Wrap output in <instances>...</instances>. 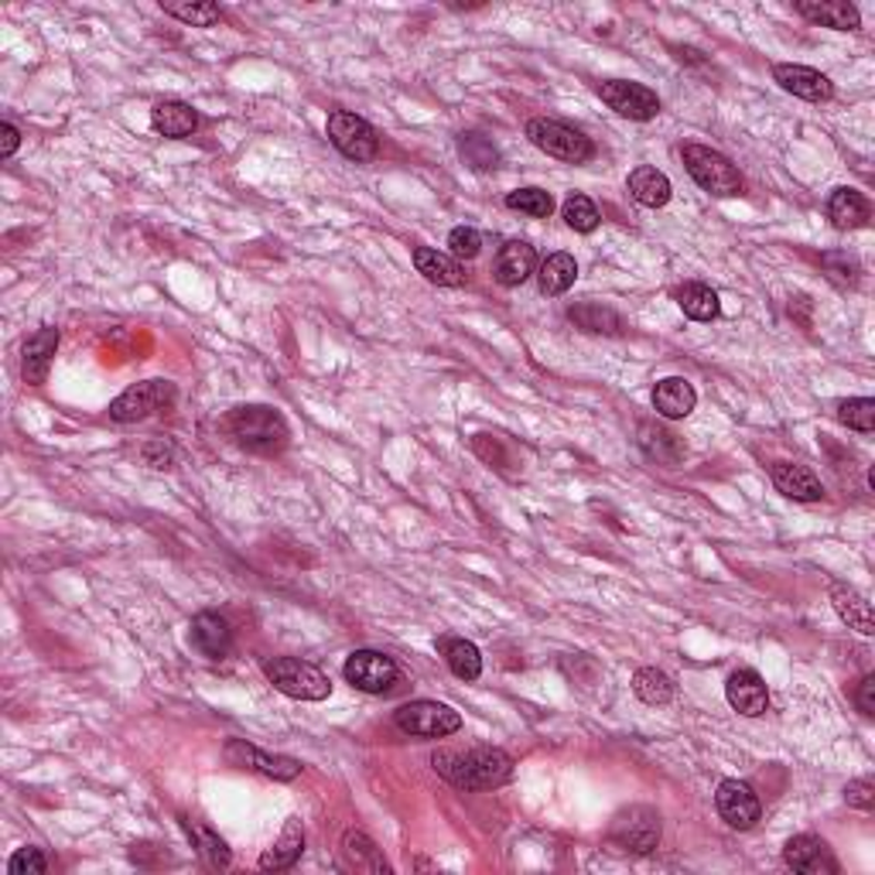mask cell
<instances>
[{
	"label": "cell",
	"instance_id": "cb8c5ba5",
	"mask_svg": "<svg viewBox=\"0 0 875 875\" xmlns=\"http://www.w3.org/2000/svg\"><path fill=\"white\" fill-rule=\"evenodd\" d=\"M872 216V209H868V199L858 192V189H834L831 199H828V220L834 230H862Z\"/></svg>",
	"mask_w": 875,
	"mask_h": 875
},
{
	"label": "cell",
	"instance_id": "e575fe53",
	"mask_svg": "<svg viewBox=\"0 0 875 875\" xmlns=\"http://www.w3.org/2000/svg\"><path fill=\"white\" fill-rule=\"evenodd\" d=\"M633 694L640 697L643 705L660 708V705L674 702L677 687H674V681H671L668 674H663V671H657V668H643V671H637V677H633Z\"/></svg>",
	"mask_w": 875,
	"mask_h": 875
},
{
	"label": "cell",
	"instance_id": "d6986e66",
	"mask_svg": "<svg viewBox=\"0 0 875 875\" xmlns=\"http://www.w3.org/2000/svg\"><path fill=\"white\" fill-rule=\"evenodd\" d=\"M339 858H342V868L349 872H370V875L391 872L387 858H383V852L376 849V842L366 831H345L342 845H339Z\"/></svg>",
	"mask_w": 875,
	"mask_h": 875
},
{
	"label": "cell",
	"instance_id": "60d3db41",
	"mask_svg": "<svg viewBox=\"0 0 875 875\" xmlns=\"http://www.w3.org/2000/svg\"><path fill=\"white\" fill-rule=\"evenodd\" d=\"M448 247H451V257L455 260H472L482 250V236H479L476 226H455L448 233Z\"/></svg>",
	"mask_w": 875,
	"mask_h": 875
},
{
	"label": "cell",
	"instance_id": "603a6c76",
	"mask_svg": "<svg viewBox=\"0 0 875 875\" xmlns=\"http://www.w3.org/2000/svg\"><path fill=\"white\" fill-rule=\"evenodd\" d=\"M414 267H417V274H425V281H431L438 288H462L466 285L462 264L448 254H441V250H435V247H417Z\"/></svg>",
	"mask_w": 875,
	"mask_h": 875
},
{
	"label": "cell",
	"instance_id": "f35d334b",
	"mask_svg": "<svg viewBox=\"0 0 875 875\" xmlns=\"http://www.w3.org/2000/svg\"><path fill=\"white\" fill-rule=\"evenodd\" d=\"M837 417H842V425H849L852 431H875V401L872 397H855V401H845L837 404Z\"/></svg>",
	"mask_w": 875,
	"mask_h": 875
},
{
	"label": "cell",
	"instance_id": "ab89813d",
	"mask_svg": "<svg viewBox=\"0 0 875 875\" xmlns=\"http://www.w3.org/2000/svg\"><path fill=\"white\" fill-rule=\"evenodd\" d=\"M459 148H462V158L479 171H489V168L500 164V151L493 148V141H485L482 134H462Z\"/></svg>",
	"mask_w": 875,
	"mask_h": 875
},
{
	"label": "cell",
	"instance_id": "277c9868",
	"mask_svg": "<svg viewBox=\"0 0 875 875\" xmlns=\"http://www.w3.org/2000/svg\"><path fill=\"white\" fill-rule=\"evenodd\" d=\"M684 164H687V174L702 185L705 192L712 195H743L746 182L739 168H735L722 151L715 148H705V145H687L684 148Z\"/></svg>",
	"mask_w": 875,
	"mask_h": 875
},
{
	"label": "cell",
	"instance_id": "7c38bea8",
	"mask_svg": "<svg viewBox=\"0 0 875 875\" xmlns=\"http://www.w3.org/2000/svg\"><path fill=\"white\" fill-rule=\"evenodd\" d=\"M715 808L722 814V821L735 831H749L756 828V821L762 818V803L753 793L749 783L743 780H722L718 793H715Z\"/></svg>",
	"mask_w": 875,
	"mask_h": 875
},
{
	"label": "cell",
	"instance_id": "4316f807",
	"mask_svg": "<svg viewBox=\"0 0 875 875\" xmlns=\"http://www.w3.org/2000/svg\"><path fill=\"white\" fill-rule=\"evenodd\" d=\"M831 606L837 609L852 629H858L862 637H872L875 633V616H872V602L865 599L862 591H855L852 585H834L831 588Z\"/></svg>",
	"mask_w": 875,
	"mask_h": 875
},
{
	"label": "cell",
	"instance_id": "e0dca14e",
	"mask_svg": "<svg viewBox=\"0 0 875 875\" xmlns=\"http://www.w3.org/2000/svg\"><path fill=\"white\" fill-rule=\"evenodd\" d=\"M725 697H728V705L739 712V715H746V718H759L766 708H769V687H766V681L756 674V671H749V668H743V671H735L732 677H728V684H725Z\"/></svg>",
	"mask_w": 875,
	"mask_h": 875
},
{
	"label": "cell",
	"instance_id": "ee69618b",
	"mask_svg": "<svg viewBox=\"0 0 875 875\" xmlns=\"http://www.w3.org/2000/svg\"><path fill=\"white\" fill-rule=\"evenodd\" d=\"M845 800L852 803V808H858V811H872V808H875V783H872L868 777L852 780V783L845 787Z\"/></svg>",
	"mask_w": 875,
	"mask_h": 875
},
{
	"label": "cell",
	"instance_id": "6da1fadb",
	"mask_svg": "<svg viewBox=\"0 0 875 875\" xmlns=\"http://www.w3.org/2000/svg\"><path fill=\"white\" fill-rule=\"evenodd\" d=\"M431 766L451 787H459L466 793L497 790V787H503L513 777V759L503 749H493V746H476V749H466V753L441 749V753H435Z\"/></svg>",
	"mask_w": 875,
	"mask_h": 875
},
{
	"label": "cell",
	"instance_id": "1f68e13d",
	"mask_svg": "<svg viewBox=\"0 0 875 875\" xmlns=\"http://www.w3.org/2000/svg\"><path fill=\"white\" fill-rule=\"evenodd\" d=\"M568 319L591 332V335H619L622 332V319L609 308V305H599V301H581V305H572L568 308Z\"/></svg>",
	"mask_w": 875,
	"mask_h": 875
},
{
	"label": "cell",
	"instance_id": "bcb514c9",
	"mask_svg": "<svg viewBox=\"0 0 875 875\" xmlns=\"http://www.w3.org/2000/svg\"><path fill=\"white\" fill-rule=\"evenodd\" d=\"M18 148H21V130L11 120H4L0 124V158H11Z\"/></svg>",
	"mask_w": 875,
	"mask_h": 875
},
{
	"label": "cell",
	"instance_id": "8fae6325",
	"mask_svg": "<svg viewBox=\"0 0 875 875\" xmlns=\"http://www.w3.org/2000/svg\"><path fill=\"white\" fill-rule=\"evenodd\" d=\"M599 96H602V103H609V110H616L619 117H629V120H653L660 114L657 93L647 89L643 83L609 79V83H599Z\"/></svg>",
	"mask_w": 875,
	"mask_h": 875
},
{
	"label": "cell",
	"instance_id": "ba28073f",
	"mask_svg": "<svg viewBox=\"0 0 875 875\" xmlns=\"http://www.w3.org/2000/svg\"><path fill=\"white\" fill-rule=\"evenodd\" d=\"M171 404H174V383L171 380H145V383L127 387L110 404V417L117 425H134V422H145V417H151Z\"/></svg>",
	"mask_w": 875,
	"mask_h": 875
},
{
	"label": "cell",
	"instance_id": "836d02e7",
	"mask_svg": "<svg viewBox=\"0 0 875 875\" xmlns=\"http://www.w3.org/2000/svg\"><path fill=\"white\" fill-rule=\"evenodd\" d=\"M677 301H681L687 319H694V322H712V319H718V311H722L718 291L708 288V285H697V281L684 285L677 291Z\"/></svg>",
	"mask_w": 875,
	"mask_h": 875
},
{
	"label": "cell",
	"instance_id": "3957f363",
	"mask_svg": "<svg viewBox=\"0 0 875 875\" xmlns=\"http://www.w3.org/2000/svg\"><path fill=\"white\" fill-rule=\"evenodd\" d=\"M264 674L267 681L295 697V702H326V697L332 694V681L319 671V668H311V663L305 660H295V657H274L264 663Z\"/></svg>",
	"mask_w": 875,
	"mask_h": 875
},
{
	"label": "cell",
	"instance_id": "7402d4cb",
	"mask_svg": "<svg viewBox=\"0 0 875 875\" xmlns=\"http://www.w3.org/2000/svg\"><path fill=\"white\" fill-rule=\"evenodd\" d=\"M769 476H773V485L780 489V493L790 497V500H797V503H818V500H824V485H821V479L808 466L777 462Z\"/></svg>",
	"mask_w": 875,
	"mask_h": 875
},
{
	"label": "cell",
	"instance_id": "f546056e",
	"mask_svg": "<svg viewBox=\"0 0 875 875\" xmlns=\"http://www.w3.org/2000/svg\"><path fill=\"white\" fill-rule=\"evenodd\" d=\"M301 852H305V828L298 818H288L281 837H277V845L260 855V868L264 872H285L301 858Z\"/></svg>",
	"mask_w": 875,
	"mask_h": 875
},
{
	"label": "cell",
	"instance_id": "4fadbf2b",
	"mask_svg": "<svg viewBox=\"0 0 875 875\" xmlns=\"http://www.w3.org/2000/svg\"><path fill=\"white\" fill-rule=\"evenodd\" d=\"M226 759H230L233 766L257 769V773H264V777H270V780H281V783L301 777V769H305V766H301L298 759H291V756H270V753H264V749H257V746H250V743H243V739H230V743H226Z\"/></svg>",
	"mask_w": 875,
	"mask_h": 875
},
{
	"label": "cell",
	"instance_id": "5b68a950",
	"mask_svg": "<svg viewBox=\"0 0 875 875\" xmlns=\"http://www.w3.org/2000/svg\"><path fill=\"white\" fill-rule=\"evenodd\" d=\"M527 137H531V145L541 148L547 158H557V161H568V164H585L591 161L595 154V145L588 141V137L562 120H547V117H534L527 124Z\"/></svg>",
	"mask_w": 875,
	"mask_h": 875
},
{
	"label": "cell",
	"instance_id": "74e56055",
	"mask_svg": "<svg viewBox=\"0 0 875 875\" xmlns=\"http://www.w3.org/2000/svg\"><path fill=\"white\" fill-rule=\"evenodd\" d=\"M161 8H164V14L179 18V21H185L192 28H209V24H216L223 18L220 4H213V0H202V4H171V0L164 4V0H161Z\"/></svg>",
	"mask_w": 875,
	"mask_h": 875
},
{
	"label": "cell",
	"instance_id": "83f0119b",
	"mask_svg": "<svg viewBox=\"0 0 875 875\" xmlns=\"http://www.w3.org/2000/svg\"><path fill=\"white\" fill-rule=\"evenodd\" d=\"M151 127L158 134L174 137V141H179V137L195 134L199 114L189 107V103H182V99H161V103H154V110H151Z\"/></svg>",
	"mask_w": 875,
	"mask_h": 875
},
{
	"label": "cell",
	"instance_id": "9c48e42d",
	"mask_svg": "<svg viewBox=\"0 0 875 875\" xmlns=\"http://www.w3.org/2000/svg\"><path fill=\"white\" fill-rule=\"evenodd\" d=\"M342 677L363 694H387L401 681V668L394 657L380 653V650H356L345 660Z\"/></svg>",
	"mask_w": 875,
	"mask_h": 875
},
{
	"label": "cell",
	"instance_id": "8992f818",
	"mask_svg": "<svg viewBox=\"0 0 875 875\" xmlns=\"http://www.w3.org/2000/svg\"><path fill=\"white\" fill-rule=\"evenodd\" d=\"M609 842L619 845L622 852L650 855L660 845V814L653 808H647V803L622 808L609 824Z\"/></svg>",
	"mask_w": 875,
	"mask_h": 875
},
{
	"label": "cell",
	"instance_id": "ac0fdd59",
	"mask_svg": "<svg viewBox=\"0 0 875 875\" xmlns=\"http://www.w3.org/2000/svg\"><path fill=\"white\" fill-rule=\"evenodd\" d=\"M55 349H58V329H52V326L28 335V342L21 349V373H24V380L31 383V387H42V383L49 380Z\"/></svg>",
	"mask_w": 875,
	"mask_h": 875
},
{
	"label": "cell",
	"instance_id": "8d00e7d4",
	"mask_svg": "<svg viewBox=\"0 0 875 875\" xmlns=\"http://www.w3.org/2000/svg\"><path fill=\"white\" fill-rule=\"evenodd\" d=\"M562 216H565V223H568L575 233H591L595 226L602 223V216H599V209H595V202H591L588 195H578V192L565 199Z\"/></svg>",
	"mask_w": 875,
	"mask_h": 875
},
{
	"label": "cell",
	"instance_id": "f1b7e54d",
	"mask_svg": "<svg viewBox=\"0 0 875 875\" xmlns=\"http://www.w3.org/2000/svg\"><path fill=\"white\" fill-rule=\"evenodd\" d=\"M438 653L445 657L448 671L459 681H479L482 674V653L476 643L462 640V637H438Z\"/></svg>",
	"mask_w": 875,
	"mask_h": 875
},
{
	"label": "cell",
	"instance_id": "52a82bcc",
	"mask_svg": "<svg viewBox=\"0 0 875 875\" xmlns=\"http://www.w3.org/2000/svg\"><path fill=\"white\" fill-rule=\"evenodd\" d=\"M394 722L414 739H445L462 728V715L441 702H407L394 712Z\"/></svg>",
	"mask_w": 875,
	"mask_h": 875
},
{
	"label": "cell",
	"instance_id": "f6af8a7d",
	"mask_svg": "<svg viewBox=\"0 0 875 875\" xmlns=\"http://www.w3.org/2000/svg\"><path fill=\"white\" fill-rule=\"evenodd\" d=\"M855 705H858V712L862 715H875V674H865L862 681H858V687H855Z\"/></svg>",
	"mask_w": 875,
	"mask_h": 875
},
{
	"label": "cell",
	"instance_id": "5bb4252c",
	"mask_svg": "<svg viewBox=\"0 0 875 875\" xmlns=\"http://www.w3.org/2000/svg\"><path fill=\"white\" fill-rule=\"evenodd\" d=\"M783 858L800 875H834L837 872L834 852L828 849V842H824V837H818V834H793L787 842V849H783Z\"/></svg>",
	"mask_w": 875,
	"mask_h": 875
},
{
	"label": "cell",
	"instance_id": "30bf717a",
	"mask_svg": "<svg viewBox=\"0 0 875 875\" xmlns=\"http://www.w3.org/2000/svg\"><path fill=\"white\" fill-rule=\"evenodd\" d=\"M329 141L353 161H373L376 148H380L376 130L363 117L349 114V110H335L329 117Z\"/></svg>",
	"mask_w": 875,
	"mask_h": 875
},
{
	"label": "cell",
	"instance_id": "9a60e30c",
	"mask_svg": "<svg viewBox=\"0 0 875 875\" xmlns=\"http://www.w3.org/2000/svg\"><path fill=\"white\" fill-rule=\"evenodd\" d=\"M773 79L780 83V89L808 99V103H828L834 96V86L824 73L811 65H793V62H777L773 65Z\"/></svg>",
	"mask_w": 875,
	"mask_h": 875
},
{
	"label": "cell",
	"instance_id": "ffe728a7",
	"mask_svg": "<svg viewBox=\"0 0 875 875\" xmlns=\"http://www.w3.org/2000/svg\"><path fill=\"white\" fill-rule=\"evenodd\" d=\"M534 267H537V254H534L531 243L506 239L503 247H500V254H497L493 277H497L503 288H520L534 274Z\"/></svg>",
	"mask_w": 875,
	"mask_h": 875
},
{
	"label": "cell",
	"instance_id": "7a4b0ae2",
	"mask_svg": "<svg viewBox=\"0 0 875 875\" xmlns=\"http://www.w3.org/2000/svg\"><path fill=\"white\" fill-rule=\"evenodd\" d=\"M226 435L254 455H281L291 441L285 414L267 404H243L226 414Z\"/></svg>",
	"mask_w": 875,
	"mask_h": 875
},
{
	"label": "cell",
	"instance_id": "44dd1931",
	"mask_svg": "<svg viewBox=\"0 0 875 875\" xmlns=\"http://www.w3.org/2000/svg\"><path fill=\"white\" fill-rule=\"evenodd\" d=\"M797 14H803L808 21L821 24V28H834V31H858L862 28V14L849 0H797Z\"/></svg>",
	"mask_w": 875,
	"mask_h": 875
},
{
	"label": "cell",
	"instance_id": "d4e9b609",
	"mask_svg": "<svg viewBox=\"0 0 875 875\" xmlns=\"http://www.w3.org/2000/svg\"><path fill=\"white\" fill-rule=\"evenodd\" d=\"M694 404H697V394L684 376H668L653 387V407L660 417H668V422H681V417L694 410Z\"/></svg>",
	"mask_w": 875,
	"mask_h": 875
},
{
	"label": "cell",
	"instance_id": "484cf974",
	"mask_svg": "<svg viewBox=\"0 0 875 875\" xmlns=\"http://www.w3.org/2000/svg\"><path fill=\"white\" fill-rule=\"evenodd\" d=\"M671 179L663 171H657L653 164H640L629 171V195H633L640 205L647 209H660L671 202Z\"/></svg>",
	"mask_w": 875,
	"mask_h": 875
},
{
	"label": "cell",
	"instance_id": "2e32d148",
	"mask_svg": "<svg viewBox=\"0 0 875 875\" xmlns=\"http://www.w3.org/2000/svg\"><path fill=\"white\" fill-rule=\"evenodd\" d=\"M192 647L209 660H226L233 650V629L220 612H199L189 626Z\"/></svg>",
	"mask_w": 875,
	"mask_h": 875
},
{
	"label": "cell",
	"instance_id": "4dcf8cb0",
	"mask_svg": "<svg viewBox=\"0 0 875 875\" xmlns=\"http://www.w3.org/2000/svg\"><path fill=\"white\" fill-rule=\"evenodd\" d=\"M640 448L650 455V459H657L660 466H677L687 455L684 441L674 431L660 428V425H650V422L640 425Z\"/></svg>",
	"mask_w": 875,
	"mask_h": 875
},
{
	"label": "cell",
	"instance_id": "b9f144b4",
	"mask_svg": "<svg viewBox=\"0 0 875 875\" xmlns=\"http://www.w3.org/2000/svg\"><path fill=\"white\" fill-rule=\"evenodd\" d=\"M11 875H45L49 872V858L42 855V849H18L8 862Z\"/></svg>",
	"mask_w": 875,
	"mask_h": 875
},
{
	"label": "cell",
	"instance_id": "d590c367",
	"mask_svg": "<svg viewBox=\"0 0 875 875\" xmlns=\"http://www.w3.org/2000/svg\"><path fill=\"white\" fill-rule=\"evenodd\" d=\"M506 209L523 213V216H534V220H547L554 213V199L544 189H516L506 195Z\"/></svg>",
	"mask_w": 875,
	"mask_h": 875
},
{
	"label": "cell",
	"instance_id": "d6a6232c",
	"mask_svg": "<svg viewBox=\"0 0 875 875\" xmlns=\"http://www.w3.org/2000/svg\"><path fill=\"white\" fill-rule=\"evenodd\" d=\"M575 281H578V264H575L572 254H551V257L541 264V270H537L541 295H547V298L565 295Z\"/></svg>",
	"mask_w": 875,
	"mask_h": 875
},
{
	"label": "cell",
	"instance_id": "7bdbcfd3",
	"mask_svg": "<svg viewBox=\"0 0 875 875\" xmlns=\"http://www.w3.org/2000/svg\"><path fill=\"white\" fill-rule=\"evenodd\" d=\"M195 834H199V842H202V852L209 855V862H213L216 868H230V862H233V855H230V849H226V842L220 834H213L209 828H195Z\"/></svg>",
	"mask_w": 875,
	"mask_h": 875
},
{
	"label": "cell",
	"instance_id": "7dc6e473",
	"mask_svg": "<svg viewBox=\"0 0 875 875\" xmlns=\"http://www.w3.org/2000/svg\"><path fill=\"white\" fill-rule=\"evenodd\" d=\"M145 459H148L151 469H168V462H171V448H168V445H148V448H145Z\"/></svg>",
	"mask_w": 875,
	"mask_h": 875
}]
</instances>
